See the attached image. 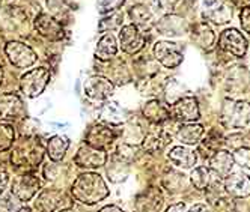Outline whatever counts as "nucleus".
Listing matches in <instances>:
<instances>
[{
    "instance_id": "1",
    "label": "nucleus",
    "mask_w": 250,
    "mask_h": 212,
    "mask_svg": "<svg viewBox=\"0 0 250 212\" xmlns=\"http://www.w3.org/2000/svg\"><path fill=\"white\" fill-rule=\"evenodd\" d=\"M73 197L86 205H94L101 202L109 196V188H107L103 178L97 173H83L73 184Z\"/></svg>"
},
{
    "instance_id": "2",
    "label": "nucleus",
    "mask_w": 250,
    "mask_h": 212,
    "mask_svg": "<svg viewBox=\"0 0 250 212\" xmlns=\"http://www.w3.org/2000/svg\"><path fill=\"white\" fill-rule=\"evenodd\" d=\"M222 123L228 128H244L250 123V102L243 99H225Z\"/></svg>"
},
{
    "instance_id": "3",
    "label": "nucleus",
    "mask_w": 250,
    "mask_h": 212,
    "mask_svg": "<svg viewBox=\"0 0 250 212\" xmlns=\"http://www.w3.org/2000/svg\"><path fill=\"white\" fill-rule=\"evenodd\" d=\"M48 81H50V71L42 66L35 68L21 77L20 80L21 92L29 98H35L44 92Z\"/></svg>"
},
{
    "instance_id": "4",
    "label": "nucleus",
    "mask_w": 250,
    "mask_h": 212,
    "mask_svg": "<svg viewBox=\"0 0 250 212\" xmlns=\"http://www.w3.org/2000/svg\"><path fill=\"white\" fill-rule=\"evenodd\" d=\"M12 166L19 169H35L40 166L42 160V146L40 143H32L26 141V145H21L19 149L12 152Z\"/></svg>"
},
{
    "instance_id": "5",
    "label": "nucleus",
    "mask_w": 250,
    "mask_h": 212,
    "mask_svg": "<svg viewBox=\"0 0 250 212\" xmlns=\"http://www.w3.org/2000/svg\"><path fill=\"white\" fill-rule=\"evenodd\" d=\"M154 56L166 68H176L184 60L183 48L180 47V44L170 41H158L154 45Z\"/></svg>"
},
{
    "instance_id": "6",
    "label": "nucleus",
    "mask_w": 250,
    "mask_h": 212,
    "mask_svg": "<svg viewBox=\"0 0 250 212\" xmlns=\"http://www.w3.org/2000/svg\"><path fill=\"white\" fill-rule=\"evenodd\" d=\"M41 190V179L35 173H24L21 176H17L12 181L11 193L20 202L30 200L35 194Z\"/></svg>"
},
{
    "instance_id": "7",
    "label": "nucleus",
    "mask_w": 250,
    "mask_h": 212,
    "mask_svg": "<svg viewBox=\"0 0 250 212\" xmlns=\"http://www.w3.org/2000/svg\"><path fill=\"white\" fill-rule=\"evenodd\" d=\"M219 47L223 51L234 55L235 58H243L247 51V39L240 30L226 29L222 32L219 38Z\"/></svg>"
},
{
    "instance_id": "8",
    "label": "nucleus",
    "mask_w": 250,
    "mask_h": 212,
    "mask_svg": "<svg viewBox=\"0 0 250 212\" xmlns=\"http://www.w3.org/2000/svg\"><path fill=\"white\" fill-rule=\"evenodd\" d=\"M113 89L115 87H113L112 81L105 77H101V76L89 77L83 84L84 95L92 101H105L107 98L112 96Z\"/></svg>"
},
{
    "instance_id": "9",
    "label": "nucleus",
    "mask_w": 250,
    "mask_h": 212,
    "mask_svg": "<svg viewBox=\"0 0 250 212\" xmlns=\"http://www.w3.org/2000/svg\"><path fill=\"white\" fill-rule=\"evenodd\" d=\"M204 15L214 24H226L232 20V6L228 0H204Z\"/></svg>"
},
{
    "instance_id": "10",
    "label": "nucleus",
    "mask_w": 250,
    "mask_h": 212,
    "mask_svg": "<svg viewBox=\"0 0 250 212\" xmlns=\"http://www.w3.org/2000/svg\"><path fill=\"white\" fill-rule=\"evenodd\" d=\"M5 51H6V56L11 60V63L17 68H27L37 62V55H35V51L23 42L12 41V42L6 44Z\"/></svg>"
},
{
    "instance_id": "11",
    "label": "nucleus",
    "mask_w": 250,
    "mask_h": 212,
    "mask_svg": "<svg viewBox=\"0 0 250 212\" xmlns=\"http://www.w3.org/2000/svg\"><path fill=\"white\" fill-rule=\"evenodd\" d=\"M66 200H69V199L63 191L45 190L38 196L37 202H35V206H37V209L41 212H56L59 209L62 211L69 206V203Z\"/></svg>"
},
{
    "instance_id": "12",
    "label": "nucleus",
    "mask_w": 250,
    "mask_h": 212,
    "mask_svg": "<svg viewBox=\"0 0 250 212\" xmlns=\"http://www.w3.org/2000/svg\"><path fill=\"white\" fill-rule=\"evenodd\" d=\"M222 178L219 174L214 173L209 167L201 166L196 167L191 174H190V181L194 185V188H198L201 191H217V188L222 187Z\"/></svg>"
},
{
    "instance_id": "13",
    "label": "nucleus",
    "mask_w": 250,
    "mask_h": 212,
    "mask_svg": "<svg viewBox=\"0 0 250 212\" xmlns=\"http://www.w3.org/2000/svg\"><path fill=\"white\" fill-rule=\"evenodd\" d=\"M172 117L181 122H194L201 117L198 101L193 96H184L172 104L170 109Z\"/></svg>"
},
{
    "instance_id": "14",
    "label": "nucleus",
    "mask_w": 250,
    "mask_h": 212,
    "mask_svg": "<svg viewBox=\"0 0 250 212\" xmlns=\"http://www.w3.org/2000/svg\"><path fill=\"white\" fill-rule=\"evenodd\" d=\"M119 41H121V48L128 53V55H134V53L140 51L145 45V38L142 32L139 30L137 26L128 24L124 26L119 32Z\"/></svg>"
},
{
    "instance_id": "15",
    "label": "nucleus",
    "mask_w": 250,
    "mask_h": 212,
    "mask_svg": "<svg viewBox=\"0 0 250 212\" xmlns=\"http://www.w3.org/2000/svg\"><path fill=\"white\" fill-rule=\"evenodd\" d=\"M35 29L38 30L40 35H42V37L51 41H59L63 38L62 24L48 14H40L37 19H35Z\"/></svg>"
},
{
    "instance_id": "16",
    "label": "nucleus",
    "mask_w": 250,
    "mask_h": 212,
    "mask_svg": "<svg viewBox=\"0 0 250 212\" xmlns=\"http://www.w3.org/2000/svg\"><path fill=\"white\" fill-rule=\"evenodd\" d=\"M24 116V105L21 99L14 94L0 95V119L14 120Z\"/></svg>"
},
{
    "instance_id": "17",
    "label": "nucleus",
    "mask_w": 250,
    "mask_h": 212,
    "mask_svg": "<svg viewBox=\"0 0 250 212\" xmlns=\"http://www.w3.org/2000/svg\"><path fill=\"white\" fill-rule=\"evenodd\" d=\"M107 155L104 151L95 149L92 146H83L79 149L74 163L79 167H84V169H98L101 166L105 164Z\"/></svg>"
},
{
    "instance_id": "18",
    "label": "nucleus",
    "mask_w": 250,
    "mask_h": 212,
    "mask_svg": "<svg viewBox=\"0 0 250 212\" xmlns=\"http://www.w3.org/2000/svg\"><path fill=\"white\" fill-rule=\"evenodd\" d=\"M225 190L228 194L234 197H249L250 196V178L246 173H234L229 174L225 181Z\"/></svg>"
},
{
    "instance_id": "19",
    "label": "nucleus",
    "mask_w": 250,
    "mask_h": 212,
    "mask_svg": "<svg viewBox=\"0 0 250 212\" xmlns=\"http://www.w3.org/2000/svg\"><path fill=\"white\" fill-rule=\"evenodd\" d=\"M187 21L180 15L175 14H167L162 20L157 23V30L158 33L166 35V37H180L184 35L187 30Z\"/></svg>"
},
{
    "instance_id": "20",
    "label": "nucleus",
    "mask_w": 250,
    "mask_h": 212,
    "mask_svg": "<svg viewBox=\"0 0 250 212\" xmlns=\"http://www.w3.org/2000/svg\"><path fill=\"white\" fill-rule=\"evenodd\" d=\"M115 140V133L103 125H94L91 130L86 134V141L89 143V146H92L95 149H105L109 148Z\"/></svg>"
},
{
    "instance_id": "21",
    "label": "nucleus",
    "mask_w": 250,
    "mask_h": 212,
    "mask_svg": "<svg viewBox=\"0 0 250 212\" xmlns=\"http://www.w3.org/2000/svg\"><path fill=\"white\" fill-rule=\"evenodd\" d=\"M209 169L220 178H228L234 169V158L228 151H217L209 158Z\"/></svg>"
},
{
    "instance_id": "22",
    "label": "nucleus",
    "mask_w": 250,
    "mask_h": 212,
    "mask_svg": "<svg viewBox=\"0 0 250 212\" xmlns=\"http://www.w3.org/2000/svg\"><path fill=\"white\" fill-rule=\"evenodd\" d=\"M169 161L173 163L176 167H183V169H191L196 163H198V155L196 152L184 148V146H175L170 149L167 154Z\"/></svg>"
},
{
    "instance_id": "23",
    "label": "nucleus",
    "mask_w": 250,
    "mask_h": 212,
    "mask_svg": "<svg viewBox=\"0 0 250 212\" xmlns=\"http://www.w3.org/2000/svg\"><path fill=\"white\" fill-rule=\"evenodd\" d=\"M191 37L194 44L204 48V50H211L216 44V33L207 24V23H198L193 27Z\"/></svg>"
},
{
    "instance_id": "24",
    "label": "nucleus",
    "mask_w": 250,
    "mask_h": 212,
    "mask_svg": "<svg viewBox=\"0 0 250 212\" xmlns=\"http://www.w3.org/2000/svg\"><path fill=\"white\" fill-rule=\"evenodd\" d=\"M172 141V135L166 130H157L152 133H148L144 138V148L148 152H160L163 151Z\"/></svg>"
},
{
    "instance_id": "25",
    "label": "nucleus",
    "mask_w": 250,
    "mask_h": 212,
    "mask_svg": "<svg viewBox=\"0 0 250 212\" xmlns=\"http://www.w3.org/2000/svg\"><path fill=\"white\" fill-rule=\"evenodd\" d=\"M163 197L162 193L157 188H151L149 191L144 193L136 202V208L139 212H158L160 206H162Z\"/></svg>"
},
{
    "instance_id": "26",
    "label": "nucleus",
    "mask_w": 250,
    "mask_h": 212,
    "mask_svg": "<svg viewBox=\"0 0 250 212\" xmlns=\"http://www.w3.org/2000/svg\"><path fill=\"white\" fill-rule=\"evenodd\" d=\"M202 135H204V127L199 125V123H186V125H181L176 131L178 140L184 145L199 143Z\"/></svg>"
},
{
    "instance_id": "27",
    "label": "nucleus",
    "mask_w": 250,
    "mask_h": 212,
    "mask_svg": "<svg viewBox=\"0 0 250 212\" xmlns=\"http://www.w3.org/2000/svg\"><path fill=\"white\" fill-rule=\"evenodd\" d=\"M100 119L110 125H121L124 122V110L119 107L118 102L107 101L100 109Z\"/></svg>"
},
{
    "instance_id": "28",
    "label": "nucleus",
    "mask_w": 250,
    "mask_h": 212,
    "mask_svg": "<svg viewBox=\"0 0 250 212\" xmlns=\"http://www.w3.org/2000/svg\"><path fill=\"white\" fill-rule=\"evenodd\" d=\"M116 51H118V45H116L115 37L112 33H105L97 44L95 58L100 60H109L116 55Z\"/></svg>"
},
{
    "instance_id": "29",
    "label": "nucleus",
    "mask_w": 250,
    "mask_h": 212,
    "mask_svg": "<svg viewBox=\"0 0 250 212\" xmlns=\"http://www.w3.org/2000/svg\"><path fill=\"white\" fill-rule=\"evenodd\" d=\"M144 116H145V119H148L152 123H162L169 119L170 113L158 99H154V101H149L145 104Z\"/></svg>"
},
{
    "instance_id": "30",
    "label": "nucleus",
    "mask_w": 250,
    "mask_h": 212,
    "mask_svg": "<svg viewBox=\"0 0 250 212\" xmlns=\"http://www.w3.org/2000/svg\"><path fill=\"white\" fill-rule=\"evenodd\" d=\"M69 148V140L68 137L62 135H55L48 140L47 143V154L53 161H61L65 156L66 151Z\"/></svg>"
},
{
    "instance_id": "31",
    "label": "nucleus",
    "mask_w": 250,
    "mask_h": 212,
    "mask_svg": "<svg viewBox=\"0 0 250 212\" xmlns=\"http://www.w3.org/2000/svg\"><path fill=\"white\" fill-rule=\"evenodd\" d=\"M130 17H131V20L134 21V26H146L149 24L151 19H152V12L144 6V5H136L131 8L130 11Z\"/></svg>"
},
{
    "instance_id": "32",
    "label": "nucleus",
    "mask_w": 250,
    "mask_h": 212,
    "mask_svg": "<svg viewBox=\"0 0 250 212\" xmlns=\"http://www.w3.org/2000/svg\"><path fill=\"white\" fill-rule=\"evenodd\" d=\"M223 145V138H222V135L219 134V133H216V131H212L207 138H205V141L202 143V146H201V151H205L207 149V152L204 154V156H208V158H211L214 154H216L217 151H219V148Z\"/></svg>"
},
{
    "instance_id": "33",
    "label": "nucleus",
    "mask_w": 250,
    "mask_h": 212,
    "mask_svg": "<svg viewBox=\"0 0 250 212\" xmlns=\"http://www.w3.org/2000/svg\"><path fill=\"white\" fill-rule=\"evenodd\" d=\"M20 209V200L12 193H0V212H19Z\"/></svg>"
},
{
    "instance_id": "34",
    "label": "nucleus",
    "mask_w": 250,
    "mask_h": 212,
    "mask_svg": "<svg viewBox=\"0 0 250 212\" xmlns=\"http://www.w3.org/2000/svg\"><path fill=\"white\" fill-rule=\"evenodd\" d=\"M15 138V131L11 125L6 123H0V152L9 149L14 143Z\"/></svg>"
},
{
    "instance_id": "35",
    "label": "nucleus",
    "mask_w": 250,
    "mask_h": 212,
    "mask_svg": "<svg viewBox=\"0 0 250 212\" xmlns=\"http://www.w3.org/2000/svg\"><path fill=\"white\" fill-rule=\"evenodd\" d=\"M184 86L181 83H178L175 78H172L169 83H167V87H166V101L169 104H175L178 99L184 98Z\"/></svg>"
},
{
    "instance_id": "36",
    "label": "nucleus",
    "mask_w": 250,
    "mask_h": 212,
    "mask_svg": "<svg viewBox=\"0 0 250 212\" xmlns=\"http://www.w3.org/2000/svg\"><path fill=\"white\" fill-rule=\"evenodd\" d=\"M122 19H124V15L121 12H116V14H112L110 17H107V19H103L98 24V30L100 32H105V30H109V29H115L118 26L122 24Z\"/></svg>"
},
{
    "instance_id": "37",
    "label": "nucleus",
    "mask_w": 250,
    "mask_h": 212,
    "mask_svg": "<svg viewBox=\"0 0 250 212\" xmlns=\"http://www.w3.org/2000/svg\"><path fill=\"white\" fill-rule=\"evenodd\" d=\"M232 158H234V163H237L240 167H243L246 170H250V149L249 148L243 146V148L235 149Z\"/></svg>"
},
{
    "instance_id": "38",
    "label": "nucleus",
    "mask_w": 250,
    "mask_h": 212,
    "mask_svg": "<svg viewBox=\"0 0 250 212\" xmlns=\"http://www.w3.org/2000/svg\"><path fill=\"white\" fill-rule=\"evenodd\" d=\"M124 3H125V0H98L97 8L100 14H107V12L118 11Z\"/></svg>"
},
{
    "instance_id": "39",
    "label": "nucleus",
    "mask_w": 250,
    "mask_h": 212,
    "mask_svg": "<svg viewBox=\"0 0 250 212\" xmlns=\"http://www.w3.org/2000/svg\"><path fill=\"white\" fill-rule=\"evenodd\" d=\"M178 3V0H151V5L157 12H170Z\"/></svg>"
},
{
    "instance_id": "40",
    "label": "nucleus",
    "mask_w": 250,
    "mask_h": 212,
    "mask_svg": "<svg viewBox=\"0 0 250 212\" xmlns=\"http://www.w3.org/2000/svg\"><path fill=\"white\" fill-rule=\"evenodd\" d=\"M240 19H241V26H243V29H244L246 32L250 33V6H244V8H243Z\"/></svg>"
},
{
    "instance_id": "41",
    "label": "nucleus",
    "mask_w": 250,
    "mask_h": 212,
    "mask_svg": "<svg viewBox=\"0 0 250 212\" xmlns=\"http://www.w3.org/2000/svg\"><path fill=\"white\" fill-rule=\"evenodd\" d=\"M8 181H9L8 173L5 172V169L0 167V193H3V191H5V188H6V185H8Z\"/></svg>"
},
{
    "instance_id": "42",
    "label": "nucleus",
    "mask_w": 250,
    "mask_h": 212,
    "mask_svg": "<svg viewBox=\"0 0 250 212\" xmlns=\"http://www.w3.org/2000/svg\"><path fill=\"white\" fill-rule=\"evenodd\" d=\"M184 211H186V205L184 203H175V205L169 206L166 212H184Z\"/></svg>"
},
{
    "instance_id": "43",
    "label": "nucleus",
    "mask_w": 250,
    "mask_h": 212,
    "mask_svg": "<svg viewBox=\"0 0 250 212\" xmlns=\"http://www.w3.org/2000/svg\"><path fill=\"white\" fill-rule=\"evenodd\" d=\"M188 212H209V209L202 203H196L188 209Z\"/></svg>"
},
{
    "instance_id": "44",
    "label": "nucleus",
    "mask_w": 250,
    "mask_h": 212,
    "mask_svg": "<svg viewBox=\"0 0 250 212\" xmlns=\"http://www.w3.org/2000/svg\"><path fill=\"white\" fill-rule=\"evenodd\" d=\"M100 212H124V211L119 209V208H116V206H105V208H103Z\"/></svg>"
},
{
    "instance_id": "45",
    "label": "nucleus",
    "mask_w": 250,
    "mask_h": 212,
    "mask_svg": "<svg viewBox=\"0 0 250 212\" xmlns=\"http://www.w3.org/2000/svg\"><path fill=\"white\" fill-rule=\"evenodd\" d=\"M2 77H3V71H2V68H0V83H2Z\"/></svg>"
},
{
    "instance_id": "46",
    "label": "nucleus",
    "mask_w": 250,
    "mask_h": 212,
    "mask_svg": "<svg viewBox=\"0 0 250 212\" xmlns=\"http://www.w3.org/2000/svg\"><path fill=\"white\" fill-rule=\"evenodd\" d=\"M61 212H76V211H73V209H62Z\"/></svg>"
}]
</instances>
